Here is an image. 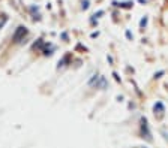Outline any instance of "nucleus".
<instances>
[{"label":"nucleus","instance_id":"obj_1","mask_svg":"<svg viewBox=\"0 0 168 148\" xmlns=\"http://www.w3.org/2000/svg\"><path fill=\"white\" fill-rule=\"evenodd\" d=\"M26 36H27V30H26L24 27H18L17 32L14 33V40H15V42H23Z\"/></svg>","mask_w":168,"mask_h":148}]
</instances>
